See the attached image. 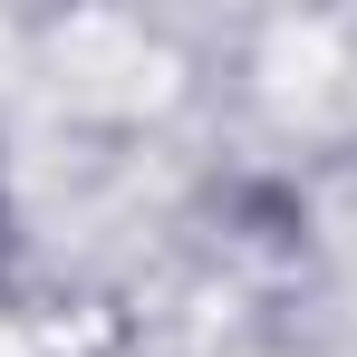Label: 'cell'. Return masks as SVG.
<instances>
[{"instance_id": "cell-1", "label": "cell", "mask_w": 357, "mask_h": 357, "mask_svg": "<svg viewBox=\"0 0 357 357\" xmlns=\"http://www.w3.org/2000/svg\"><path fill=\"white\" fill-rule=\"evenodd\" d=\"M0 271H10V193H0Z\"/></svg>"}]
</instances>
